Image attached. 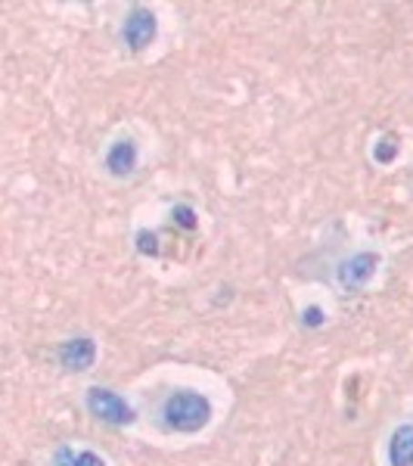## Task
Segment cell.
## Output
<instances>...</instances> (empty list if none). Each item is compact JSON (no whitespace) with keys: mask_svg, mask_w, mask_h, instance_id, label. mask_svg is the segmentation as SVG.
Here are the masks:
<instances>
[{"mask_svg":"<svg viewBox=\"0 0 413 466\" xmlns=\"http://www.w3.org/2000/svg\"><path fill=\"white\" fill-rule=\"evenodd\" d=\"M212 423V401L199 392L190 389H180V392L168 395L162 404V426L171 432H199Z\"/></svg>","mask_w":413,"mask_h":466,"instance_id":"6da1fadb","label":"cell"},{"mask_svg":"<svg viewBox=\"0 0 413 466\" xmlns=\"http://www.w3.org/2000/svg\"><path fill=\"white\" fill-rule=\"evenodd\" d=\"M90 417H96L100 423H109V426H131L137 420L131 404L125 401L122 395H116L112 389H87V398H85Z\"/></svg>","mask_w":413,"mask_h":466,"instance_id":"7a4b0ae2","label":"cell"},{"mask_svg":"<svg viewBox=\"0 0 413 466\" xmlns=\"http://www.w3.org/2000/svg\"><path fill=\"white\" fill-rule=\"evenodd\" d=\"M156 32H159V22H156V13L146 10V6H134V10L125 16L122 37H125V44L134 50V54L146 50L149 44L156 41Z\"/></svg>","mask_w":413,"mask_h":466,"instance_id":"3957f363","label":"cell"},{"mask_svg":"<svg viewBox=\"0 0 413 466\" xmlns=\"http://www.w3.org/2000/svg\"><path fill=\"white\" fill-rule=\"evenodd\" d=\"M377 268H379V255L377 252H358V255H351L348 261H342L339 265V287L345 292H358V289H364L367 283L373 280V274H377Z\"/></svg>","mask_w":413,"mask_h":466,"instance_id":"277c9868","label":"cell"},{"mask_svg":"<svg viewBox=\"0 0 413 466\" xmlns=\"http://www.w3.org/2000/svg\"><path fill=\"white\" fill-rule=\"evenodd\" d=\"M96 360V342L90 336H75L59 345V364L72 373H85Z\"/></svg>","mask_w":413,"mask_h":466,"instance_id":"5b68a950","label":"cell"},{"mask_svg":"<svg viewBox=\"0 0 413 466\" xmlns=\"http://www.w3.org/2000/svg\"><path fill=\"white\" fill-rule=\"evenodd\" d=\"M106 168H109V175H116V177H127L134 168H137V144L134 140H116V144L109 147V153H106Z\"/></svg>","mask_w":413,"mask_h":466,"instance_id":"8992f818","label":"cell"},{"mask_svg":"<svg viewBox=\"0 0 413 466\" xmlns=\"http://www.w3.org/2000/svg\"><path fill=\"white\" fill-rule=\"evenodd\" d=\"M388 463L392 466H413V426H398L388 439Z\"/></svg>","mask_w":413,"mask_h":466,"instance_id":"52a82bcc","label":"cell"},{"mask_svg":"<svg viewBox=\"0 0 413 466\" xmlns=\"http://www.w3.org/2000/svg\"><path fill=\"white\" fill-rule=\"evenodd\" d=\"M171 218H175V224H180L184 230H193L199 224L196 221V212H193L190 206H175V208H171Z\"/></svg>","mask_w":413,"mask_h":466,"instance_id":"ba28073f","label":"cell"},{"mask_svg":"<svg viewBox=\"0 0 413 466\" xmlns=\"http://www.w3.org/2000/svg\"><path fill=\"white\" fill-rule=\"evenodd\" d=\"M137 252L140 255H159V237L149 230H140L137 233Z\"/></svg>","mask_w":413,"mask_h":466,"instance_id":"9c48e42d","label":"cell"},{"mask_svg":"<svg viewBox=\"0 0 413 466\" xmlns=\"http://www.w3.org/2000/svg\"><path fill=\"white\" fill-rule=\"evenodd\" d=\"M324 320H327L324 308H317V305H307V308H305V314H302V323H305V327L317 329V327H324Z\"/></svg>","mask_w":413,"mask_h":466,"instance_id":"30bf717a","label":"cell"},{"mask_svg":"<svg viewBox=\"0 0 413 466\" xmlns=\"http://www.w3.org/2000/svg\"><path fill=\"white\" fill-rule=\"evenodd\" d=\"M72 466H106V461L94 451H81V454L72 457Z\"/></svg>","mask_w":413,"mask_h":466,"instance_id":"8fae6325","label":"cell"},{"mask_svg":"<svg viewBox=\"0 0 413 466\" xmlns=\"http://www.w3.org/2000/svg\"><path fill=\"white\" fill-rule=\"evenodd\" d=\"M395 156H398V144H395L392 137H386V140H382V144L377 147V159H379V162H392Z\"/></svg>","mask_w":413,"mask_h":466,"instance_id":"7c38bea8","label":"cell"}]
</instances>
